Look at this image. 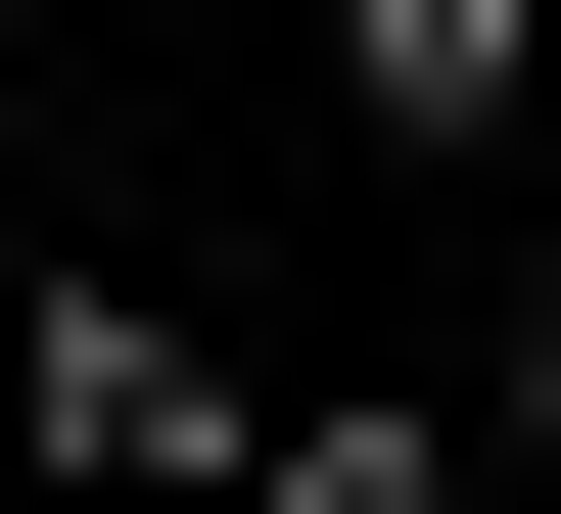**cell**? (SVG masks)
I'll return each mask as SVG.
<instances>
[{
    "label": "cell",
    "mask_w": 561,
    "mask_h": 514,
    "mask_svg": "<svg viewBox=\"0 0 561 514\" xmlns=\"http://www.w3.org/2000/svg\"><path fill=\"white\" fill-rule=\"evenodd\" d=\"M234 514H515V468H468L421 375H280V468H234Z\"/></svg>",
    "instance_id": "3957f363"
},
{
    "label": "cell",
    "mask_w": 561,
    "mask_h": 514,
    "mask_svg": "<svg viewBox=\"0 0 561 514\" xmlns=\"http://www.w3.org/2000/svg\"><path fill=\"white\" fill-rule=\"evenodd\" d=\"M328 140H421V187H515V140H561V0H328Z\"/></svg>",
    "instance_id": "7a4b0ae2"
},
{
    "label": "cell",
    "mask_w": 561,
    "mask_h": 514,
    "mask_svg": "<svg viewBox=\"0 0 561 514\" xmlns=\"http://www.w3.org/2000/svg\"><path fill=\"white\" fill-rule=\"evenodd\" d=\"M234 468H280V375L187 328V281H94V235L0 281V514H234Z\"/></svg>",
    "instance_id": "6da1fadb"
},
{
    "label": "cell",
    "mask_w": 561,
    "mask_h": 514,
    "mask_svg": "<svg viewBox=\"0 0 561 514\" xmlns=\"http://www.w3.org/2000/svg\"><path fill=\"white\" fill-rule=\"evenodd\" d=\"M421 421H468V468H515V514H561V235H515V281H468V375H421Z\"/></svg>",
    "instance_id": "277c9868"
}]
</instances>
